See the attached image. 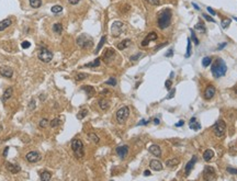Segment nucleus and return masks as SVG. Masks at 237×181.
Wrapping results in <instances>:
<instances>
[{"instance_id":"obj_28","label":"nucleus","mask_w":237,"mask_h":181,"mask_svg":"<svg viewBox=\"0 0 237 181\" xmlns=\"http://www.w3.org/2000/svg\"><path fill=\"white\" fill-rule=\"evenodd\" d=\"M130 44H131V40H128V39H126V40H124V41H122L121 43H118V50H124V48H126L128 46H130Z\"/></svg>"},{"instance_id":"obj_8","label":"nucleus","mask_w":237,"mask_h":181,"mask_svg":"<svg viewBox=\"0 0 237 181\" xmlns=\"http://www.w3.org/2000/svg\"><path fill=\"white\" fill-rule=\"evenodd\" d=\"M124 29H125V25H124L123 22L121 21H114L111 25V33L114 37H118L120 36L122 33H123Z\"/></svg>"},{"instance_id":"obj_32","label":"nucleus","mask_w":237,"mask_h":181,"mask_svg":"<svg viewBox=\"0 0 237 181\" xmlns=\"http://www.w3.org/2000/svg\"><path fill=\"white\" fill-rule=\"evenodd\" d=\"M99 65H100V58H97V59H95L92 63L86 64L85 67H98Z\"/></svg>"},{"instance_id":"obj_52","label":"nucleus","mask_w":237,"mask_h":181,"mask_svg":"<svg viewBox=\"0 0 237 181\" xmlns=\"http://www.w3.org/2000/svg\"><path fill=\"white\" fill-rule=\"evenodd\" d=\"M206 9H208V11H209V12H210V13L212 14V15H216V12H215L214 10L212 9V8H210V7H208Z\"/></svg>"},{"instance_id":"obj_53","label":"nucleus","mask_w":237,"mask_h":181,"mask_svg":"<svg viewBox=\"0 0 237 181\" xmlns=\"http://www.w3.org/2000/svg\"><path fill=\"white\" fill-rule=\"evenodd\" d=\"M67 1H68L70 5H77L80 0H67Z\"/></svg>"},{"instance_id":"obj_12","label":"nucleus","mask_w":237,"mask_h":181,"mask_svg":"<svg viewBox=\"0 0 237 181\" xmlns=\"http://www.w3.org/2000/svg\"><path fill=\"white\" fill-rule=\"evenodd\" d=\"M215 92H216V90H215V87L214 86H212V85L208 86L206 88H205V90H204V98L206 100L212 99V98L214 97Z\"/></svg>"},{"instance_id":"obj_47","label":"nucleus","mask_w":237,"mask_h":181,"mask_svg":"<svg viewBox=\"0 0 237 181\" xmlns=\"http://www.w3.org/2000/svg\"><path fill=\"white\" fill-rule=\"evenodd\" d=\"M203 18L206 20V21H209V22H215V20L212 17H210V15H208V14H203Z\"/></svg>"},{"instance_id":"obj_15","label":"nucleus","mask_w":237,"mask_h":181,"mask_svg":"<svg viewBox=\"0 0 237 181\" xmlns=\"http://www.w3.org/2000/svg\"><path fill=\"white\" fill-rule=\"evenodd\" d=\"M6 168H7V170L10 171L11 173H18V172H20V170H21V167H20L19 165H17V163H6Z\"/></svg>"},{"instance_id":"obj_14","label":"nucleus","mask_w":237,"mask_h":181,"mask_svg":"<svg viewBox=\"0 0 237 181\" xmlns=\"http://www.w3.org/2000/svg\"><path fill=\"white\" fill-rule=\"evenodd\" d=\"M157 34H156V32H151V33H148V35L146 36L145 39L143 40V42H142V46H147L148 45V43L151 41H156L157 40Z\"/></svg>"},{"instance_id":"obj_40","label":"nucleus","mask_w":237,"mask_h":181,"mask_svg":"<svg viewBox=\"0 0 237 181\" xmlns=\"http://www.w3.org/2000/svg\"><path fill=\"white\" fill-rule=\"evenodd\" d=\"M48 123H50V122H48V120H47V119H42L41 121H40V123H39V126H40V127H46Z\"/></svg>"},{"instance_id":"obj_9","label":"nucleus","mask_w":237,"mask_h":181,"mask_svg":"<svg viewBox=\"0 0 237 181\" xmlns=\"http://www.w3.org/2000/svg\"><path fill=\"white\" fill-rule=\"evenodd\" d=\"M215 177L216 176H215L214 168L210 167V166L204 168V170H203V178H204L205 180H214Z\"/></svg>"},{"instance_id":"obj_13","label":"nucleus","mask_w":237,"mask_h":181,"mask_svg":"<svg viewBox=\"0 0 237 181\" xmlns=\"http://www.w3.org/2000/svg\"><path fill=\"white\" fill-rule=\"evenodd\" d=\"M116 154L120 156V158L124 159L128 154V145H123V146H118L116 148Z\"/></svg>"},{"instance_id":"obj_58","label":"nucleus","mask_w":237,"mask_h":181,"mask_svg":"<svg viewBox=\"0 0 237 181\" xmlns=\"http://www.w3.org/2000/svg\"><path fill=\"white\" fill-rule=\"evenodd\" d=\"M144 176H151V171L149 170H145L144 171Z\"/></svg>"},{"instance_id":"obj_49","label":"nucleus","mask_w":237,"mask_h":181,"mask_svg":"<svg viewBox=\"0 0 237 181\" xmlns=\"http://www.w3.org/2000/svg\"><path fill=\"white\" fill-rule=\"evenodd\" d=\"M171 83H172V82H171V80H167V81L165 82V86H166V89H170V88H171Z\"/></svg>"},{"instance_id":"obj_10","label":"nucleus","mask_w":237,"mask_h":181,"mask_svg":"<svg viewBox=\"0 0 237 181\" xmlns=\"http://www.w3.org/2000/svg\"><path fill=\"white\" fill-rule=\"evenodd\" d=\"M25 159H27L29 163H36V161H39L40 159H41V155H40V153H37V152H30V153H27V155H25Z\"/></svg>"},{"instance_id":"obj_46","label":"nucleus","mask_w":237,"mask_h":181,"mask_svg":"<svg viewBox=\"0 0 237 181\" xmlns=\"http://www.w3.org/2000/svg\"><path fill=\"white\" fill-rule=\"evenodd\" d=\"M226 170H227V172L232 173V175H237V169H236V168L227 167V168H226Z\"/></svg>"},{"instance_id":"obj_62","label":"nucleus","mask_w":237,"mask_h":181,"mask_svg":"<svg viewBox=\"0 0 237 181\" xmlns=\"http://www.w3.org/2000/svg\"><path fill=\"white\" fill-rule=\"evenodd\" d=\"M192 6H193L196 10H200V8H199V7H198V5H196V4H192Z\"/></svg>"},{"instance_id":"obj_2","label":"nucleus","mask_w":237,"mask_h":181,"mask_svg":"<svg viewBox=\"0 0 237 181\" xmlns=\"http://www.w3.org/2000/svg\"><path fill=\"white\" fill-rule=\"evenodd\" d=\"M171 22V10L170 9H164L161 12L158 14V19H157V25L159 29L165 30L170 25Z\"/></svg>"},{"instance_id":"obj_20","label":"nucleus","mask_w":237,"mask_h":181,"mask_svg":"<svg viewBox=\"0 0 237 181\" xmlns=\"http://www.w3.org/2000/svg\"><path fill=\"white\" fill-rule=\"evenodd\" d=\"M189 127L191 130H194V131H199V130H201V124L196 121V118H192L189 122Z\"/></svg>"},{"instance_id":"obj_33","label":"nucleus","mask_w":237,"mask_h":181,"mask_svg":"<svg viewBox=\"0 0 237 181\" xmlns=\"http://www.w3.org/2000/svg\"><path fill=\"white\" fill-rule=\"evenodd\" d=\"M52 12H53V13H60V12H62V11H63V7H62V6H59V5H56V6H53V7H52Z\"/></svg>"},{"instance_id":"obj_57","label":"nucleus","mask_w":237,"mask_h":181,"mask_svg":"<svg viewBox=\"0 0 237 181\" xmlns=\"http://www.w3.org/2000/svg\"><path fill=\"white\" fill-rule=\"evenodd\" d=\"M148 121H145V120H142V122L138 123V125H144V124H147Z\"/></svg>"},{"instance_id":"obj_48","label":"nucleus","mask_w":237,"mask_h":181,"mask_svg":"<svg viewBox=\"0 0 237 181\" xmlns=\"http://www.w3.org/2000/svg\"><path fill=\"white\" fill-rule=\"evenodd\" d=\"M21 46H22V48H29V47L31 46V43H30V42H27V41H24V42H22Z\"/></svg>"},{"instance_id":"obj_3","label":"nucleus","mask_w":237,"mask_h":181,"mask_svg":"<svg viewBox=\"0 0 237 181\" xmlns=\"http://www.w3.org/2000/svg\"><path fill=\"white\" fill-rule=\"evenodd\" d=\"M77 45L80 47V48H82V50H87V48H90L92 45H93V41H92V39L90 37L89 35H87V34H81V35H79L77 37Z\"/></svg>"},{"instance_id":"obj_27","label":"nucleus","mask_w":237,"mask_h":181,"mask_svg":"<svg viewBox=\"0 0 237 181\" xmlns=\"http://www.w3.org/2000/svg\"><path fill=\"white\" fill-rule=\"evenodd\" d=\"M53 32L54 33H56V34H60L62 32H63V25H62V23H54L53 24Z\"/></svg>"},{"instance_id":"obj_35","label":"nucleus","mask_w":237,"mask_h":181,"mask_svg":"<svg viewBox=\"0 0 237 181\" xmlns=\"http://www.w3.org/2000/svg\"><path fill=\"white\" fill-rule=\"evenodd\" d=\"M211 63H212V58L211 57H204V58L202 59V65H203V67H209L211 65Z\"/></svg>"},{"instance_id":"obj_41","label":"nucleus","mask_w":237,"mask_h":181,"mask_svg":"<svg viewBox=\"0 0 237 181\" xmlns=\"http://www.w3.org/2000/svg\"><path fill=\"white\" fill-rule=\"evenodd\" d=\"M194 30H199L201 32H205V27H203V24L201 23V21H199V23L194 27Z\"/></svg>"},{"instance_id":"obj_42","label":"nucleus","mask_w":237,"mask_h":181,"mask_svg":"<svg viewBox=\"0 0 237 181\" xmlns=\"http://www.w3.org/2000/svg\"><path fill=\"white\" fill-rule=\"evenodd\" d=\"M105 85H110V86H115V85H116V80H115V78L111 77L109 80H107V81H105Z\"/></svg>"},{"instance_id":"obj_7","label":"nucleus","mask_w":237,"mask_h":181,"mask_svg":"<svg viewBox=\"0 0 237 181\" xmlns=\"http://www.w3.org/2000/svg\"><path fill=\"white\" fill-rule=\"evenodd\" d=\"M130 116V108L128 107H122L121 109H118L116 112V121L120 124H123L128 118Z\"/></svg>"},{"instance_id":"obj_59","label":"nucleus","mask_w":237,"mask_h":181,"mask_svg":"<svg viewBox=\"0 0 237 181\" xmlns=\"http://www.w3.org/2000/svg\"><path fill=\"white\" fill-rule=\"evenodd\" d=\"M183 123H184V122H183V121H180V122H179V123H176V126H182Z\"/></svg>"},{"instance_id":"obj_34","label":"nucleus","mask_w":237,"mask_h":181,"mask_svg":"<svg viewBox=\"0 0 237 181\" xmlns=\"http://www.w3.org/2000/svg\"><path fill=\"white\" fill-rule=\"evenodd\" d=\"M60 123H62L60 119H59V118H55L54 120H52V121L50 122V127H56V126H58Z\"/></svg>"},{"instance_id":"obj_22","label":"nucleus","mask_w":237,"mask_h":181,"mask_svg":"<svg viewBox=\"0 0 237 181\" xmlns=\"http://www.w3.org/2000/svg\"><path fill=\"white\" fill-rule=\"evenodd\" d=\"M11 24H12L11 19H5V20L0 21V31H4V30H6V29H7V27H9Z\"/></svg>"},{"instance_id":"obj_23","label":"nucleus","mask_w":237,"mask_h":181,"mask_svg":"<svg viewBox=\"0 0 237 181\" xmlns=\"http://www.w3.org/2000/svg\"><path fill=\"white\" fill-rule=\"evenodd\" d=\"M82 90L86 91V93L88 95V97H89V98L93 97V95H95V93H96V90H95V88H93L92 86H83V87H82Z\"/></svg>"},{"instance_id":"obj_39","label":"nucleus","mask_w":237,"mask_h":181,"mask_svg":"<svg viewBox=\"0 0 237 181\" xmlns=\"http://www.w3.org/2000/svg\"><path fill=\"white\" fill-rule=\"evenodd\" d=\"M191 55V40L188 39V45H187V54H186V57H189Z\"/></svg>"},{"instance_id":"obj_54","label":"nucleus","mask_w":237,"mask_h":181,"mask_svg":"<svg viewBox=\"0 0 237 181\" xmlns=\"http://www.w3.org/2000/svg\"><path fill=\"white\" fill-rule=\"evenodd\" d=\"M29 108L31 109V110L35 108V101H34V100H32V101L30 102V107H29Z\"/></svg>"},{"instance_id":"obj_31","label":"nucleus","mask_w":237,"mask_h":181,"mask_svg":"<svg viewBox=\"0 0 237 181\" xmlns=\"http://www.w3.org/2000/svg\"><path fill=\"white\" fill-rule=\"evenodd\" d=\"M30 6L34 9H37L42 6V0H30Z\"/></svg>"},{"instance_id":"obj_55","label":"nucleus","mask_w":237,"mask_h":181,"mask_svg":"<svg viewBox=\"0 0 237 181\" xmlns=\"http://www.w3.org/2000/svg\"><path fill=\"white\" fill-rule=\"evenodd\" d=\"M227 45V44H226V43H223V44H219V47H217V51H221V50H223L224 47H225V46Z\"/></svg>"},{"instance_id":"obj_1","label":"nucleus","mask_w":237,"mask_h":181,"mask_svg":"<svg viewBox=\"0 0 237 181\" xmlns=\"http://www.w3.org/2000/svg\"><path fill=\"white\" fill-rule=\"evenodd\" d=\"M211 72H212V74H213V76L215 78H221L223 77L224 75L226 74V72H227V66H226V64H225L223 59L217 58L215 59V62L212 65Z\"/></svg>"},{"instance_id":"obj_26","label":"nucleus","mask_w":237,"mask_h":181,"mask_svg":"<svg viewBox=\"0 0 237 181\" xmlns=\"http://www.w3.org/2000/svg\"><path fill=\"white\" fill-rule=\"evenodd\" d=\"M180 163V160L177 158H172V159H168L167 161H166V166L169 168H172V167H176L178 163Z\"/></svg>"},{"instance_id":"obj_29","label":"nucleus","mask_w":237,"mask_h":181,"mask_svg":"<svg viewBox=\"0 0 237 181\" xmlns=\"http://www.w3.org/2000/svg\"><path fill=\"white\" fill-rule=\"evenodd\" d=\"M105 41H107V36H105V35L102 36V37H101V40H100V42H99V44H98V46H97L96 51H95V53H96V54H98V53H99V51L102 48V46L104 45Z\"/></svg>"},{"instance_id":"obj_17","label":"nucleus","mask_w":237,"mask_h":181,"mask_svg":"<svg viewBox=\"0 0 237 181\" xmlns=\"http://www.w3.org/2000/svg\"><path fill=\"white\" fill-rule=\"evenodd\" d=\"M149 166H151V169L155 170V171H160V170H163V163H160L159 160H157V159H153V160H151Z\"/></svg>"},{"instance_id":"obj_60","label":"nucleus","mask_w":237,"mask_h":181,"mask_svg":"<svg viewBox=\"0 0 237 181\" xmlns=\"http://www.w3.org/2000/svg\"><path fill=\"white\" fill-rule=\"evenodd\" d=\"M170 52H168V53H166V56H171L172 55V53H173V51L172 50H169Z\"/></svg>"},{"instance_id":"obj_38","label":"nucleus","mask_w":237,"mask_h":181,"mask_svg":"<svg viewBox=\"0 0 237 181\" xmlns=\"http://www.w3.org/2000/svg\"><path fill=\"white\" fill-rule=\"evenodd\" d=\"M87 77H88V75H87V74H85V72H79V74H77V76H76V80L80 81V80L86 79Z\"/></svg>"},{"instance_id":"obj_36","label":"nucleus","mask_w":237,"mask_h":181,"mask_svg":"<svg viewBox=\"0 0 237 181\" xmlns=\"http://www.w3.org/2000/svg\"><path fill=\"white\" fill-rule=\"evenodd\" d=\"M88 137H89V138H90V140H91L95 144H98V143H99V140H99V137H98V135H96L95 133H89V134H88Z\"/></svg>"},{"instance_id":"obj_30","label":"nucleus","mask_w":237,"mask_h":181,"mask_svg":"<svg viewBox=\"0 0 237 181\" xmlns=\"http://www.w3.org/2000/svg\"><path fill=\"white\" fill-rule=\"evenodd\" d=\"M50 178H52V173H50V171L45 170V171L41 172V179H42V180L48 181V180H50Z\"/></svg>"},{"instance_id":"obj_24","label":"nucleus","mask_w":237,"mask_h":181,"mask_svg":"<svg viewBox=\"0 0 237 181\" xmlns=\"http://www.w3.org/2000/svg\"><path fill=\"white\" fill-rule=\"evenodd\" d=\"M213 157H214V153H213V150L206 149L204 153H203V159H204L205 161H210Z\"/></svg>"},{"instance_id":"obj_37","label":"nucleus","mask_w":237,"mask_h":181,"mask_svg":"<svg viewBox=\"0 0 237 181\" xmlns=\"http://www.w3.org/2000/svg\"><path fill=\"white\" fill-rule=\"evenodd\" d=\"M87 114H88V111H87L86 109H83V110H81V111L77 114V119L78 120H82V119L86 116Z\"/></svg>"},{"instance_id":"obj_6","label":"nucleus","mask_w":237,"mask_h":181,"mask_svg":"<svg viewBox=\"0 0 237 181\" xmlns=\"http://www.w3.org/2000/svg\"><path fill=\"white\" fill-rule=\"evenodd\" d=\"M37 57L43 63H50V60L53 59V53L48 48L42 47V48H40L39 53H37Z\"/></svg>"},{"instance_id":"obj_5","label":"nucleus","mask_w":237,"mask_h":181,"mask_svg":"<svg viewBox=\"0 0 237 181\" xmlns=\"http://www.w3.org/2000/svg\"><path fill=\"white\" fill-rule=\"evenodd\" d=\"M225 132H226V124L224 122L223 120H219L217 122L214 124L213 126V133L216 137L219 138H222L225 135Z\"/></svg>"},{"instance_id":"obj_45","label":"nucleus","mask_w":237,"mask_h":181,"mask_svg":"<svg viewBox=\"0 0 237 181\" xmlns=\"http://www.w3.org/2000/svg\"><path fill=\"white\" fill-rule=\"evenodd\" d=\"M229 24H231V20H229V19H226V20H224L223 22H222V27L226 29V27H228Z\"/></svg>"},{"instance_id":"obj_50","label":"nucleus","mask_w":237,"mask_h":181,"mask_svg":"<svg viewBox=\"0 0 237 181\" xmlns=\"http://www.w3.org/2000/svg\"><path fill=\"white\" fill-rule=\"evenodd\" d=\"M142 56V54L141 53H138V54H136V55H134V56H131V60H136L137 58H140V57H141Z\"/></svg>"},{"instance_id":"obj_51","label":"nucleus","mask_w":237,"mask_h":181,"mask_svg":"<svg viewBox=\"0 0 237 181\" xmlns=\"http://www.w3.org/2000/svg\"><path fill=\"white\" fill-rule=\"evenodd\" d=\"M175 92H176V90H175V89H172V90L170 91L169 95H167V99H171V98H173V95H175Z\"/></svg>"},{"instance_id":"obj_44","label":"nucleus","mask_w":237,"mask_h":181,"mask_svg":"<svg viewBox=\"0 0 237 181\" xmlns=\"http://www.w3.org/2000/svg\"><path fill=\"white\" fill-rule=\"evenodd\" d=\"M191 39L194 41V43H196V45H199V40H198V37L196 36V34H194V32H193V30H191Z\"/></svg>"},{"instance_id":"obj_11","label":"nucleus","mask_w":237,"mask_h":181,"mask_svg":"<svg viewBox=\"0 0 237 181\" xmlns=\"http://www.w3.org/2000/svg\"><path fill=\"white\" fill-rule=\"evenodd\" d=\"M114 57H115V51L113 48H107L104 54H103V59H104L105 63L107 64L111 63Z\"/></svg>"},{"instance_id":"obj_25","label":"nucleus","mask_w":237,"mask_h":181,"mask_svg":"<svg viewBox=\"0 0 237 181\" xmlns=\"http://www.w3.org/2000/svg\"><path fill=\"white\" fill-rule=\"evenodd\" d=\"M99 107H100V109L101 110H103V111H105V110H108L109 109V107H110V103H109V101L107 99H101V100H99Z\"/></svg>"},{"instance_id":"obj_56","label":"nucleus","mask_w":237,"mask_h":181,"mask_svg":"<svg viewBox=\"0 0 237 181\" xmlns=\"http://www.w3.org/2000/svg\"><path fill=\"white\" fill-rule=\"evenodd\" d=\"M8 152H9V147H6L5 152H4V156H5V157H7V155H8Z\"/></svg>"},{"instance_id":"obj_63","label":"nucleus","mask_w":237,"mask_h":181,"mask_svg":"<svg viewBox=\"0 0 237 181\" xmlns=\"http://www.w3.org/2000/svg\"><path fill=\"white\" fill-rule=\"evenodd\" d=\"M234 20H236V21H237V18H234Z\"/></svg>"},{"instance_id":"obj_21","label":"nucleus","mask_w":237,"mask_h":181,"mask_svg":"<svg viewBox=\"0 0 237 181\" xmlns=\"http://www.w3.org/2000/svg\"><path fill=\"white\" fill-rule=\"evenodd\" d=\"M196 161V157H192L191 160H190V161H188V163L186 165V169H184L187 175H189V173H190V171H191L192 169H193Z\"/></svg>"},{"instance_id":"obj_4","label":"nucleus","mask_w":237,"mask_h":181,"mask_svg":"<svg viewBox=\"0 0 237 181\" xmlns=\"http://www.w3.org/2000/svg\"><path fill=\"white\" fill-rule=\"evenodd\" d=\"M72 149L74 154L77 158H82L85 156V150H83V143L80 140L75 138L72 142Z\"/></svg>"},{"instance_id":"obj_16","label":"nucleus","mask_w":237,"mask_h":181,"mask_svg":"<svg viewBox=\"0 0 237 181\" xmlns=\"http://www.w3.org/2000/svg\"><path fill=\"white\" fill-rule=\"evenodd\" d=\"M0 75H1L2 77L11 78L13 76V70L9 67H1L0 68Z\"/></svg>"},{"instance_id":"obj_18","label":"nucleus","mask_w":237,"mask_h":181,"mask_svg":"<svg viewBox=\"0 0 237 181\" xmlns=\"http://www.w3.org/2000/svg\"><path fill=\"white\" fill-rule=\"evenodd\" d=\"M12 95H13V89L11 88V87H9V88H7L5 90V92H4V95H2V98H1V101L5 103V102H7L8 100L12 97Z\"/></svg>"},{"instance_id":"obj_61","label":"nucleus","mask_w":237,"mask_h":181,"mask_svg":"<svg viewBox=\"0 0 237 181\" xmlns=\"http://www.w3.org/2000/svg\"><path fill=\"white\" fill-rule=\"evenodd\" d=\"M154 123H155V124H159L160 121L158 120V119H155V120H154Z\"/></svg>"},{"instance_id":"obj_43","label":"nucleus","mask_w":237,"mask_h":181,"mask_svg":"<svg viewBox=\"0 0 237 181\" xmlns=\"http://www.w3.org/2000/svg\"><path fill=\"white\" fill-rule=\"evenodd\" d=\"M146 2H148L149 5L153 6H159L160 5V0H145Z\"/></svg>"},{"instance_id":"obj_19","label":"nucleus","mask_w":237,"mask_h":181,"mask_svg":"<svg viewBox=\"0 0 237 181\" xmlns=\"http://www.w3.org/2000/svg\"><path fill=\"white\" fill-rule=\"evenodd\" d=\"M148 150H149L151 154H153L154 156H156V157H160V155H161V149H160V147L158 145H155V144L151 145Z\"/></svg>"}]
</instances>
